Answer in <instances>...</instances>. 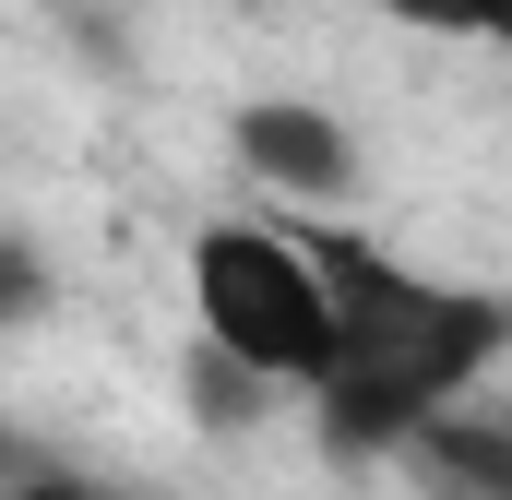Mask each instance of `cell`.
Wrapping results in <instances>:
<instances>
[{
	"mask_svg": "<svg viewBox=\"0 0 512 500\" xmlns=\"http://www.w3.org/2000/svg\"><path fill=\"white\" fill-rule=\"evenodd\" d=\"M298 239H310L322 298H334V370L310 381L334 453H393V441H417V429L453 417V393L512 346V298L405 274L382 239H358V227H334V215H310Z\"/></svg>",
	"mask_w": 512,
	"mask_h": 500,
	"instance_id": "cell-1",
	"label": "cell"
},
{
	"mask_svg": "<svg viewBox=\"0 0 512 500\" xmlns=\"http://www.w3.org/2000/svg\"><path fill=\"white\" fill-rule=\"evenodd\" d=\"M191 322L274 393H310L334 370V298H322V262L298 227H262V215L191 227Z\"/></svg>",
	"mask_w": 512,
	"mask_h": 500,
	"instance_id": "cell-2",
	"label": "cell"
},
{
	"mask_svg": "<svg viewBox=\"0 0 512 500\" xmlns=\"http://www.w3.org/2000/svg\"><path fill=\"white\" fill-rule=\"evenodd\" d=\"M227 155L251 167L274 203H298V215H334L358 191V131L334 120V108H310V96H251L227 120Z\"/></svg>",
	"mask_w": 512,
	"mask_h": 500,
	"instance_id": "cell-3",
	"label": "cell"
},
{
	"mask_svg": "<svg viewBox=\"0 0 512 500\" xmlns=\"http://www.w3.org/2000/svg\"><path fill=\"white\" fill-rule=\"evenodd\" d=\"M417 441H429V453H441V465H453V477H465L477 500H512V453L489 441V429H453V417H429Z\"/></svg>",
	"mask_w": 512,
	"mask_h": 500,
	"instance_id": "cell-4",
	"label": "cell"
},
{
	"mask_svg": "<svg viewBox=\"0 0 512 500\" xmlns=\"http://www.w3.org/2000/svg\"><path fill=\"white\" fill-rule=\"evenodd\" d=\"M251 393H262V370H239L227 346H191V417H203V429L251 417Z\"/></svg>",
	"mask_w": 512,
	"mask_h": 500,
	"instance_id": "cell-5",
	"label": "cell"
},
{
	"mask_svg": "<svg viewBox=\"0 0 512 500\" xmlns=\"http://www.w3.org/2000/svg\"><path fill=\"white\" fill-rule=\"evenodd\" d=\"M36 310H48V262L24 239H0V322H36Z\"/></svg>",
	"mask_w": 512,
	"mask_h": 500,
	"instance_id": "cell-6",
	"label": "cell"
},
{
	"mask_svg": "<svg viewBox=\"0 0 512 500\" xmlns=\"http://www.w3.org/2000/svg\"><path fill=\"white\" fill-rule=\"evenodd\" d=\"M429 24H465V36H489V48H512V0H417Z\"/></svg>",
	"mask_w": 512,
	"mask_h": 500,
	"instance_id": "cell-7",
	"label": "cell"
},
{
	"mask_svg": "<svg viewBox=\"0 0 512 500\" xmlns=\"http://www.w3.org/2000/svg\"><path fill=\"white\" fill-rule=\"evenodd\" d=\"M0 500H96V489H72V477H36V465H0Z\"/></svg>",
	"mask_w": 512,
	"mask_h": 500,
	"instance_id": "cell-8",
	"label": "cell"
}]
</instances>
